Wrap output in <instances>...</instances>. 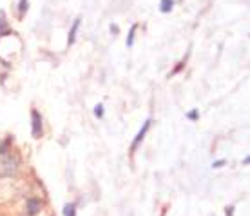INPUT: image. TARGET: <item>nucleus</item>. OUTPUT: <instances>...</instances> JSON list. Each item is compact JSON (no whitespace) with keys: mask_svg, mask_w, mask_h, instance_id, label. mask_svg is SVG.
<instances>
[{"mask_svg":"<svg viewBox=\"0 0 250 216\" xmlns=\"http://www.w3.org/2000/svg\"><path fill=\"white\" fill-rule=\"evenodd\" d=\"M31 134L33 138H40L44 134V124H42V114L37 109L31 111Z\"/></svg>","mask_w":250,"mask_h":216,"instance_id":"nucleus-1","label":"nucleus"},{"mask_svg":"<svg viewBox=\"0 0 250 216\" xmlns=\"http://www.w3.org/2000/svg\"><path fill=\"white\" fill-rule=\"evenodd\" d=\"M19 171V164L13 158H4L0 162V176H13Z\"/></svg>","mask_w":250,"mask_h":216,"instance_id":"nucleus-2","label":"nucleus"},{"mask_svg":"<svg viewBox=\"0 0 250 216\" xmlns=\"http://www.w3.org/2000/svg\"><path fill=\"white\" fill-rule=\"evenodd\" d=\"M150 126H152V120H145L144 122V126H142V129H140V131H138V134L136 136H134V142H132V151H136L138 147H140V144H142V142H144L145 140V136H147V133H149V129H150Z\"/></svg>","mask_w":250,"mask_h":216,"instance_id":"nucleus-3","label":"nucleus"},{"mask_svg":"<svg viewBox=\"0 0 250 216\" xmlns=\"http://www.w3.org/2000/svg\"><path fill=\"white\" fill-rule=\"evenodd\" d=\"M42 209V203L38 202L37 198H29L27 200V216H37Z\"/></svg>","mask_w":250,"mask_h":216,"instance_id":"nucleus-4","label":"nucleus"},{"mask_svg":"<svg viewBox=\"0 0 250 216\" xmlns=\"http://www.w3.org/2000/svg\"><path fill=\"white\" fill-rule=\"evenodd\" d=\"M78 27H80V19H76L73 22V27H71V31H69V38H67V44H75L76 40V33H78Z\"/></svg>","mask_w":250,"mask_h":216,"instance_id":"nucleus-5","label":"nucleus"},{"mask_svg":"<svg viewBox=\"0 0 250 216\" xmlns=\"http://www.w3.org/2000/svg\"><path fill=\"white\" fill-rule=\"evenodd\" d=\"M160 9H162V13H170L174 9V0H162L160 2Z\"/></svg>","mask_w":250,"mask_h":216,"instance_id":"nucleus-6","label":"nucleus"},{"mask_svg":"<svg viewBox=\"0 0 250 216\" xmlns=\"http://www.w3.org/2000/svg\"><path fill=\"white\" fill-rule=\"evenodd\" d=\"M62 213L63 216H76V205L75 203H65Z\"/></svg>","mask_w":250,"mask_h":216,"instance_id":"nucleus-7","label":"nucleus"},{"mask_svg":"<svg viewBox=\"0 0 250 216\" xmlns=\"http://www.w3.org/2000/svg\"><path fill=\"white\" fill-rule=\"evenodd\" d=\"M136 27H138V25L134 24L131 27V31H129V37H127V45H129V47H131V45L134 44V35H136Z\"/></svg>","mask_w":250,"mask_h":216,"instance_id":"nucleus-8","label":"nucleus"},{"mask_svg":"<svg viewBox=\"0 0 250 216\" xmlns=\"http://www.w3.org/2000/svg\"><path fill=\"white\" fill-rule=\"evenodd\" d=\"M104 113H105V111H104V106H102V104H96V106H94V116H96V118H102Z\"/></svg>","mask_w":250,"mask_h":216,"instance_id":"nucleus-9","label":"nucleus"},{"mask_svg":"<svg viewBox=\"0 0 250 216\" xmlns=\"http://www.w3.org/2000/svg\"><path fill=\"white\" fill-rule=\"evenodd\" d=\"M187 118H188V120L196 122L198 118H200V111H198V109H192L190 113H187Z\"/></svg>","mask_w":250,"mask_h":216,"instance_id":"nucleus-10","label":"nucleus"},{"mask_svg":"<svg viewBox=\"0 0 250 216\" xmlns=\"http://www.w3.org/2000/svg\"><path fill=\"white\" fill-rule=\"evenodd\" d=\"M27 6H29V2H27V0H20V15H24L25 9H27Z\"/></svg>","mask_w":250,"mask_h":216,"instance_id":"nucleus-11","label":"nucleus"},{"mask_svg":"<svg viewBox=\"0 0 250 216\" xmlns=\"http://www.w3.org/2000/svg\"><path fill=\"white\" fill-rule=\"evenodd\" d=\"M223 165H227V160H216L212 164L214 169H219V167H223Z\"/></svg>","mask_w":250,"mask_h":216,"instance_id":"nucleus-12","label":"nucleus"},{"mask_svg":"<svg viewBox=\"0 0 250 216\" xmlns=\"http://www.w3.org/2000/svg\"><path fill=\"white\" fill-rule=\"evenodd\" d=\"M2 27H6V19H4V13L0 11V35H2Z\"/></svg>","mask_w":250,"mask_h":216,"instance_id":"nucleus-13","label":"nucleus"},{"mask_svg":"<svg viewBox=\"0 0 250 216\" xmlns=\"http://www.w3.org/2000/svg\"><path fill=\"white\" fill-rule=\"evenodd\" d=\"M7 146H9V140H7L6 144L0 146V154H7Z\"/></svg>","mask_w":250,"mask_h":216,"instance_id":"nucleus-14","label":"nucleus"},{"mask_svg":"<svg viewBox=\"0 0 250 216\" xmlns=\"http://www.w3.org/2000/svg\"><path fill=\"white\" fill-rule=\"evenodd\" d=\"M225 215L227 216H232V215H234V207H232V205H227V207H225Z\"/></svg>","mask_w":250,"mask_h":216,"instance_id":"nucleus-15","label":"nucleus"},{"mask_svg":"<svg viewBox=\"0 0 250 216\" xmlns=\"http://www.w3.org/2000/svg\"><path fill=\"white\" fill-rule=\"evenodd\" d=\"M109 29H111V33H113V35H118V27H116V25H111Z\"/></svg>","mask_w":250,"mask_h":216,"instance_id":"nucleus-16","label":"nucleus"},{"mask_svg":"<svg viewBox=\"0 0 250 216\" xmlns=\"http://www.w3.org/2000/svg\"><path fill=\"white\" fill-rule=\"evenodd\" d=\"M250 164V156H245L243 158V165H249Z\"/></svg>","mask_w":250,"mask_h":216,"instance_id":"nucleus-17","label":"nucleus"}]
</instances>
